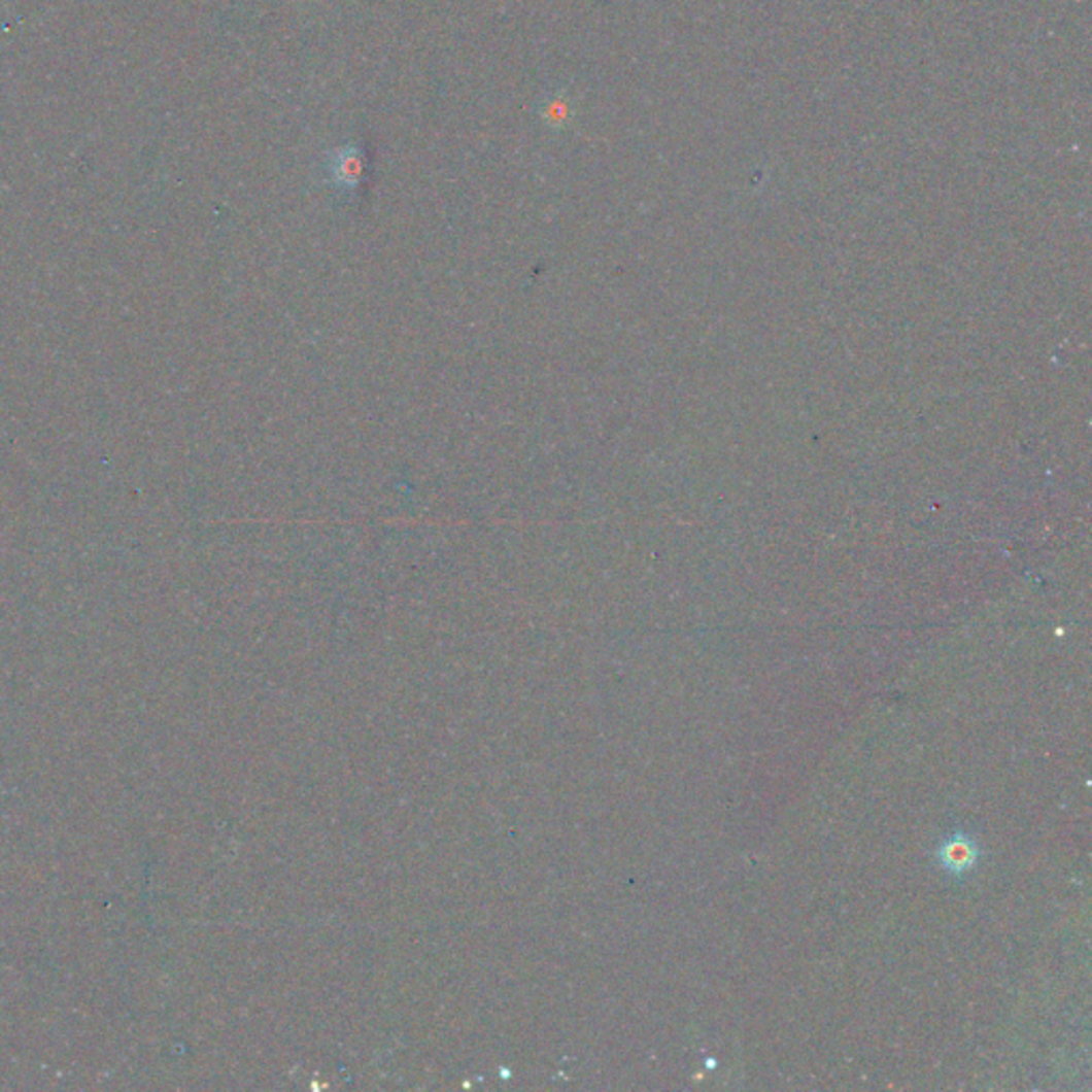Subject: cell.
Masks as SVG:
<instances>
[{"mask_svg": "<svg viewBox=\"0 0 1092 1092\" xmlns=\"http://www.w3.org/2000/svg\"><path fill=\"white\" fill-rule=\"evenodd\" d=\"M939 864L952 875L968 873L978 864V845L966 834H954L939 845Z\"/></svg>", "mask_w": 1092, "mask_h": 1092, "instance_id": "1", "label": "cell"}, {"mask_svg": "<svg viewBox=\"0 0 1092 1092\" xmlns=\"http://www.w3.org/2000/svg\"><path fill=\"white\" fill-rule=\"evenodd\" d=\"M363 167H366V161H363V151L356 145H350V143L340 147V149H336L329 157V173H331L333 181H336V184L346 186V189L359 184L361 177H363Z\"/></svg>", "mask_w": 1092, "mask_h": 1092, "instance_id": "2", "label": "cell"}, {"mask_svg": "<svg viewBox=\"0 0 1092 1092\" xmlns=\"http://www.w3.org/2000/svg\"><path fill=\"white\" fill-rule=\"evenodd\" d=\"M570 113H572L570 99L564 93L551 95L549 99L542 101V107H540L542 120L553 129H561L564 125H568L570 123Z\"/></svg>", "mask_w": 1092, "mask_h": 1092, "instance_id": "3", "label": "cell"}]
</instances>
